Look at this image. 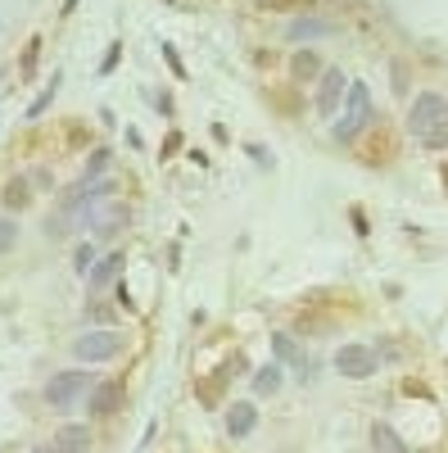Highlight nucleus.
<instances>
[{
    "instance_id": "nucleus-1",
    "label": "nucleus",
    "mask_w": 448,
    "mask_h": 453,
    "mask_svg": "<svg viewBox=\"0 0 448 453\" xmlns=\"http://www.w3.org/2000/svg\"><path fill=\"white\" fill-rule=\"evenodd\" d=\"M91 386H95V376L87 367H64V372H55L50 381H46V403L55 412H72L91 395Z\"/></svg>"
},
{
    "instance_id": "nucleus-2",
    "label": "nucleus",
    "mask_w": 448,
    "mask_h": 453,
    "mask_svg": "<svg viewBox=\"0 0 448 453\" xmlns=\"http://www.w3.org/2000/svg\"><path fill=\"white\" fill-rule=\"evenodd\" d=\"M371 119H376V104H371V91L367 82H349V96H345V113L335 119V136L340 141H353Z\"/></svg>"
},
{
    "instance_id": "nucleus-3",
    "label": "nucleus",
    "mask_w": 448,
    "mask_h": 453,
    "mask_svg": "<svg viewBox=\"0 0 448 453\" xmlns=\"http://www.w3.org/2000/svg\"><path fill=\"white\" fill-rule=\"evenodd\" d=\"M123 354V331L114 326H95V331H82L78 340H72V358L78 363H109V358H118Z\"/></svg>"
},
{
    "instance_id": "nucleus-4",
    "label": "nucleus",
    "mask_w": 448,
    "mask_h": 453,
    "mask_svg": "<svg viewBox=\"0 0 448 453\" xmlns=\"http://www.w3.org/2000/svg\"><path fill=\"white\" fill-rule=\"evenodd\" d=\"M381 358L371 345H340L335 349V372L349 376V381H367V376H376Z\"/></svg>"
},
{
    "instance_id": "nucleus-5",
    "label": "nucleus",
    "mask_w": 448,
    "mask_h": 453,
    "mask_svg": "<svg viewBox=\"0 0 448 453\" xmlns=\"http://www.w3.org/2000/svg\"><path fill=\"white\" fill-rule=\"evenodd\" d=\"M439 119H448V100H444L439 91H421V96L413 100V109H407V132L421 141Z\"/></svg>"
},
{
    "instance_id": "nucleus-6",
    "label": "nucleus",
    "mask_w": 448,
    "mask_h": 453,
    "mask_svg": "<svg viewBox=\"0 0 448 453\" xmlns=\"http://www.w3.org/2000/svg\"><path fill=\"white\" fill-rule=\"evenodd\" d=\"M340 96H349V78H345L340 68H326L322 82H317V109L326 113V119H330L335 109H340Z\"/></svg>"
},
{
    "instance_id": "nucleus-7",
    "label": "nucleus",
    "mask_w": 448,
    "mask_h": 453,
    "mask_svg": "<svg viewBox=\"0 0 448 453\" xmlns=\"http://www.w3.org/2000/svg\"><path fill=\"white\" fill-rule=\"evenodd\" d=\"M123 250H114V254H104V258H95V268L87 273V286L91 290H104V286H114L118 277H123Z\"/></svg>"
},
{
    "instance_id": "nucleus-8",
    "label": "nucleus",
    "mask_w": 448,
    "mask_h": 453,
    "mask_svg": "<svg viewBox=\"0 0 448 453\" xmlns=\"http://www.w3.org/2000/svg\"><path fill=\"white\" fill-rule=\"evenodd\" d=\"M254 426H258V408H254L249 399H240V403L227 408V435H232V440H249Z\"/></svg>"
},
{
    "instance_id": "nucleus-9",
    "label": "nucleus",
    "mask_w": 448,
    "mask_h": 453,
    "mask_svg": "<svg viewBox=\"0 0 448 453\" xmlns=\"http://www.w3.org/2000/svg\"><path fill=\"white\" fill-rule=\"evenodd\" d=\"M123 403V386L118 381H100V386H91V395H87V408L95 412V418H109Z\"/></svg>"
},
{
    "instance_id": "nucleus-10",
    "label": "nucleus",
    "mask_w": 448,
    "mask_h": 453,
    "mask_svg": "<svg viewBox=\"0 0 448 453\" xmlns=\"http://www.w3.org/2000/svg\"><path fill=\"white\" fill-rule=\"evenodd\" d=\"M59 453H87L91 449V431L87 426H78V422H64L59 431H55V440H50Z\"/></svg>"
},
{
    "instance_id": "nucleus-11",
    "label": "nucleus",
    "mask_w": 448,
    "mask_h": 453,
    "mask_svg": "<svg viewBox=\"0 0 448 453\" xmlns=\"http://www.w3.org/2000/svg\"><path fill=\"white\" fill-rule=\"evenodd\" d=\"M371 449H376V453H413L390 422H376V426H371Z\"/></svg>"
},
{
    "instance_id": "nucleus-12",
    "label": "nucleus",
    "mask_w": 448,
    "mask_h": 453,
    "mask_svg": "<svg viewBox=\"0 0 448 453\" xmlns=\"http://www.w3.org/2000/svg\"><path fill=\"white\" fill-rule=\"evenodd\" d=\"M272 354H277L281 363H290V367H294L299 376H304V367H308V358H304V349H299V345H294V340H290L285 331H281V335H272Z\"/></svg>"
},
{
    "instance_id": "nucleus-13",
    "label": "nucleus",
    "mask_w": 448,
    "mask_h": 453,
    "mask_svg": "<svg viewBox=\"0 0 448 453\" xmlns=\"http://www.w3.org/2000/svg\"><path fill=\"white\" fill-rule=\"evenodd\" d=\"M326 32H330L326 19H294V23L285 27L290 42H317V36H326Z\"/></svg>"
},
{
    "instance_id": "nucleus-14",
    "label": "nucleus",
    "mask_w": 448,
    "mask_h": 453,
    "mask_svg": "<svg viewBox=\"0 0 448 453\" xmlns=\"http://www.w3.org/2000/svg\"><path fill=\"white\" fill-rule=\"evenodd\" d=\"M290 73H294L299 82H308V78H322L326 68H322V59H317L313 50H299V55L290 59Z\"/></svg>"
},
{
    "instance_id": "nucleus-15",
    "label": "nucleus",
    "mask_w": 448,
    "mask_h": 453,
    "mask_svg": "<svg viewBox=\"0 0 448 453\" xmlns=\"http://www.w3.org/2000/svg\"><path fill=\"white\" fill-rule=\"evenodd\" d=\"M281 390V363H268V367H258L254 372V395H277Z\"/></svg>"
},
{
    "instance_id": "nucleus-16",
    "label": "nucleus",
    "mask_w": 448,
    "mask_h": 453,
    "mask_svg": "<svg viewBox=\"0 0 448 453\" xmlns=\"http://www.w3.org/2000/svg\"><path fill=\"white\" fill-rule=\"evenodd\" d=\"M27 200H32L27 177H10V181H5V209H23Z\"/></svg>"
},
{
    "instance_id": "nucleus-17",
    "label": "nucleus",
    "mask_w": 448,
    "mask_h": 453,
    "mask_svg": "<svg viewBox=\"0 0 448 453\" xmlns=\"http://www.w3.org/2000/svg\"><path fill=\"white\" fill-rule=\"evenodd\" d=\"M59 82H64V78H59V73H55V78H50V87H46L42 96H36V100L27 104V119H42V113H46V109L55 104V96H59Z\"/></svg>"
},
{
    "instance_id": "nucleus-18",
    "label": "nucleus",
    "mask_w": 448,
    "mask_h": 453,
    "mask_svg": "<svg viewBox=\"0 0 448 453\" xmlns=\"http://www.w3.org/2000/svg\"><path fill=\"white\" fill-rule=\"evenodd\" d=\"M72 268H78V277H87L95 268V245L91 241H82L78 250H72Z\"/></svg>"
},
{
    "instance_id": "nucleus-19",
    "label": "nucleus",
    "mask_w": 448,
    "mask_h": 453,
    "mask_svg": "<svg viewBox=\"0 0 448 453\" xmlns=\"http://www.w3.org/2000/svg\"><path fill=\"white\" fill-rule=\"evenodd\" d=\"M421 145H426V150H448V119H439V123L421 136Z\"/></svg>"
},
{
    "instance_id": "nucleus-20",
    "label": "nucleus",
    "mask_w": 448,
    "mask_h": 453,
    "mask_svg": "<svg viewBox=\"0 0 448 453\" xmlns=\"http://www.w3.org/2000/svg\"><path fill=\"white\" fill-rule=\"evenodd\" d=\"M14 241H19V222L14 218H0V254H5Z\"/></svg>"
},
{
    "instance_id": "nucleus-21",
    "label": "nucleus",
    "mask_w": 448,
    "mask_h": 453,
    "mask_svg": "<svg viewBox=\"0 0 448 453\" xmlns=\"http://www.w3.org/2000/svg\"><path fill=\"white\" fill-rule=\"evenodd\" d=\"M313 0H258V10H308Z\"/></svg>"
},
{
    "instance_id": "nucleus-22",
    "label": "nucleus",
    "mask_w": 448,
    "mask_h": 453,
    "mask_svg": "<svg viewBox=\"0 0 448 453\" xmlns=\"http://www.w3.org/2000/svg\"><path fill=\"white\" fill-rule=\"evenodd\" d=\"M109 168V150H95V155H91V164H87V181L95 177V173H104Z\"/></svg>"
},
{
    "instance_id": "nucleus-23",
    "label": "nucleus",
    "mask_w": 448,
    "mask_h": 453,
    "mask_svg": "<svg viewBox=\"0 0 448 453\" xmlns=\"http://www.w3.org/2000/svg\"><path fill=\"white\" fill-rule=\"evenodd\" d=\"M118 55H123V42H118L114 50H109V55H104V64H100V73H109V68H114V64H118Z\"/></svg>"
},
{
    "instance_id": "nucleus-24",
    "label": "nucleus",
    "mask_w": 448,
    "mask_h": 453,
    "mask_svg": "<svg viewBox=\"0 0 448 453\" xmlns=\"http://www.w3.org/2000/svg\"><path fill=\"white\" fill-rule=\"evenodd\" d=\"M36 50H42V42H32V46H27V55H23V73H32V64H36Z\"/></svg>"
},
{
    "instance_id": "nucleus-25",
    "label": "nucleus",
    "mask_w": 448,
    "mask_h": 453,
    "mask_svg": "<svg viewBox=\"0 0 448 453\" xmlns=\"http://www.w3.org/2000/svg\"><path fill=\"white\" fill-rule=\"evenodd\" d=\"M163 55H168V64H172V73H177V78H181V73H186V68H181V59H177V50H172V46H163Z\"/></svg>"
},
{
    "instance_id": "nucleus-26",
    "label": "nucleus",
    "mask_w": 448,
    "mask_h": 453,
    "mask_svg": "<svg viewBox=\"0 0 448 453\" xmlns=\"http://www.w3.org/2000/svg\"><path fill=\"white\" fill-rule=\"evenodd\" d=\"M32 453H59V449H55V444H36Z\"/></svg>"
}]
</instances>
